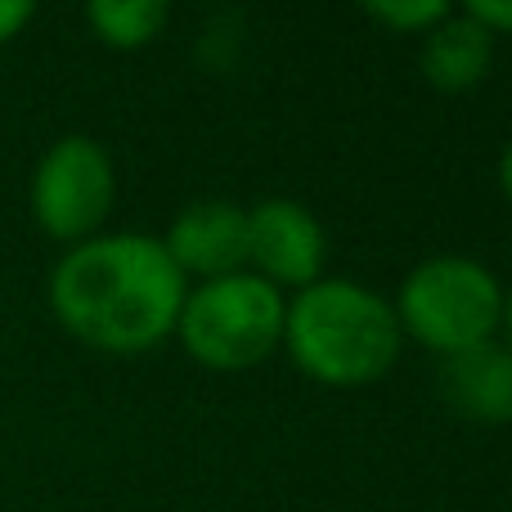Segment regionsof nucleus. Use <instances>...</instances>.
<instances>
[{"label":"nucleus","instance_id":"1","mask_svg":"<svg viewBox=\"0 0 512 512\" xmlns=\"http://www.w3.org/2000/svg\"><path fill=\"white\" fill-rule=\"evenodd\" d=\"M189 279L153 234H95L59 256L50 310L77 342L144 355L176 333Z\"/></svg>","mask_w":512,"mask_h":512},{"label":"nucleus","instance_id":"2","mask_svg":"<svg viewBox=\"0 0 512 512\" xmlns=\"http://www.w3.org/2000/svg\"><path fill=\"white\" fill-rule=\"evenodd\" d=\"M400 319L391 301L355 279H315L288 301L283 351L324 387H369L400 360Z\"/></svg>","mask_w":512,"mask_h":512},{"label":"nucleus","instance_id":"3","mask_svg":"<svg viewBox=\"0 0 512 512\" xmlns=\"http://www.w3.org/2000/svg\"><path fill=\"white\" fill-rule=\"evenodd\" d=\"M391 310L400 319V333L450 360L499 337L504 283L472 256H432L405 274Z\"/></svg>","mask_w":512,"mask_h":512},{"label":"nucleus","instance_id":"4","mask_svg":"<svg viewBox=\"0 0 512 512\" xmlns=\"http://www.w3.org/2000/svg\"><path fill=\"white\" fill-rule=\"evenodd\" d=\"M288 301L252 270L207 279L185 292L176 337L189 360L216 373H243L265 364L283 346Z\"/></svg>","mask_w":512,"mask_h":512},{"label":"nucleus","instance_id":"5","mask_svg":"<svg viewBox=\"0 0 512 512\" xmlns=\"http://www.w3.org/2000/svg\"><path fill=\"white\" fill-rule=\"evenodd\" d=\"M117 203L113 158L90 135H63L41 153L32 171V216L50 239L77 243L95 239Z\"/></svg>","mask_w":512,"mask_h":512},{"label":"nucleus","instance_id":"6","mask_svg":"<svg viewBox=\"0 0 512 512\" xmlns=\"http://www.w3.org/2000/svg\"><path fill=\"white\" fill-rule=\"evenodd\" d=\"M328 239L315 212L292 198H265L248 212V270L270 288H310L324 279Z\"/></svg>","mask_w":512,"mask_h":512},{"label":"nucleus","instance_id":"7","mask_svg":"<svg viewBox=\"0 0 512 512\" xmlns=\"http://www.w3.org/2000/svg\"><path fill=\"white\" fill-rule=\"evenodd\" d=\"M167 256L185 279H225V274L248 270V212L225 198H203L189 203L185 212L171 221L167 239H162Z\"/></svg>","mask_w":512,"mask_h":512},{"label":"nucleus","instance_id":"8","mask_svg":"<svg viewBox=\"0 0 512 512\" xmlns=\"http://www.w3.org/2000/svg\"><path fill=\"white\" fill-rule=\"evenodd\" d=\"M441 396L454 414L481 427H508L512 423V351L504 342H486L441 360Z\"/></svg>","mask_w":512,"mask_h":512},{"label":"nucleus","instance_id":"9","mask_svg":"<svg viewBox=\"0 0 512 512\" xmlns=\"http://www.w3.org/2000/svg\"><path fill=\"white\" fill-rule=\"evenodd\" d=\"M490 63H495V36L463 9H450L423 36V50H418V68H423L427 86L445 90V95H463V90L481 86L490 77Z\"/></svg>","mask_w":512,"mask_h":512},{"label":"nucleus","instance_id":"10","mask_svg":"<svg viewBox=\"0 0 512 512\" xmlns=\"http://www.w3.org/2000/svg\"><path fill=\"white\" fill-rule=\"evenodd\" d=\"M86 23L108 50H144L171 23V5L167 0H95L86 9Z\"/></svg>","mask_w":512,"mask_h":512},{"label":"nucleus","instance_id":"11","mask_svg":"<svg viewBox=\"0 0 512 512\" xmlns=\"http://www.w3.org/2000/svg\"><path fill=\"white\" fill-rule=\"evenodd\" d=\"M445 14H450V5H441V0H373V5H364V18L391 36H427Z\"/></svg>","mask_w":512,"mask_h":512},{"label":"nucleus","instance_id":"12","mask_svg":"<svg viewBox=\"0 0 512 512\" xmlns=\"http://www.w3.org/2000/svg\"><path fill=\"white\" fill-rule=\"evenodd\" d=\"M463 14L477 18L490 36H512V0H468Z\"/></svg>","mask_w":512,"mask_h":512},{"label":"nucleus","instance_id":"13","mask_svg":"<svg viewBox=\"0 0 512 512\" xmlns=\"http://www.w3.org/2000/svg\"><path fill=\"white\" fill-rule=\"evenodd\" d=\"M36 18V5L32 0H0V45L14 41L27 23Z\"/></svg>","mask_w":512,"mask_h":512},{"label":"nucleus","instance_id":"14","mask_svg":"<svg viewBox=\"0 0 512 512\" xmlns=\"http://www.w3.org/2000/svg\"><path fill=\"white\" fill-rule=\"evenodd\" d=\"M499 189H504V198L512 203V140H508L504 158H499Z\"/></svg>","mask_w":512,"mask_h":512},{"label":"nucleus","instance_id":"15","mask_svg":"<svg viewBox=\"0 0 512 512\" xmlns=\"http://www.w3.org/2000/svg\"><path fill=\"white\" fill-rule=\"evenodd\" d=\"M499 333H504V346L512 351V288H504V328Z\"/></svg>","mask_w":512,"mask_h":512}]
</instances>
